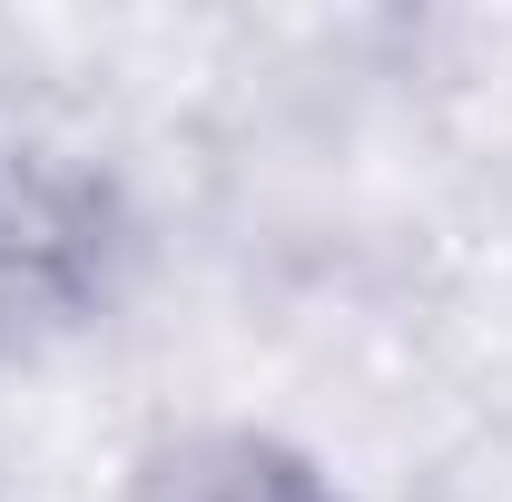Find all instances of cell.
Here are the masks:
<instances>
[{"label": "cell", "mask_w": 512, "mask_h": 502, "mask_svg": "<svg viewBox=\"0 0 512 502\" xmlns=\"http://www.w3.org/2000/svg\"><path fill=\"white\" fill-rule=\"evenodd\" d=\"M158 502H335L306 473V463H286V453H256V443H227L217 463H188V473H168V493Z\"/></svg>", "instance_id": "cell-1"}]
</instances>
